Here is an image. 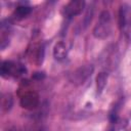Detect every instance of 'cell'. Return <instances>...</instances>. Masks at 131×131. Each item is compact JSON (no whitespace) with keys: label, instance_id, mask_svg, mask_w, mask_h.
<instances>
[{"label":"cell","instance_id":"30bf717a","mask_svg":"<svg viewBox=\"0 0 131 131\" xmlns=\"http://www.w3.org/2000/svg\"><path fill=\"white\" fill-rule=\"evenodd\" d=\"M32 11V8L31 6L23 3V4H19L15 9H14V12H13V15L15 18L17 19H21V18H25L27 17Z\"/></svg>","mask_w":131,"mask_h":131},{"label":"cell","instance_id":"52a82bcc","mask_svg":"<svg viewBox=\"0 0 131 131\" xmlns=\"http://www.w3.org/2000/svg\"><path fill=\"white\" fill-rule=\"evenodd\" d=\"M93 71V68L91 66H83L77 69L72 74V81L76 84H82L89 76H91V73Z\"/></svg>","mask_w":131,"mask_h":131},{"label":"cell","instance_id":"7a4b0ae2","mask_svg":"<svg viewBox=\"0 0 131 131\" xmlns=\"http://www.w3.org/2000/svg\"><path fill=\"white\" fill-rule=\"evenodd\" d=\"M27 73L26 67L17 61L4 60L0 67V75L4 79L8 78H20L24 77Z\"/></svg>","mask_w":131,"mask_h":131},{"label":"cell","instance_id":"5bb4252c","mask_svg":"<svg viewBox=\"0 0 131 131\" xmlns=\"http://www.w3.org/2000/svg\"><path fill=\"white\" fill-rule=\"evenodd\" d=\"M8 131H17V130H8Z\"/></svg>","mask_w":131,"mask_h":131},{"label":"cell","instance_id":"7c38bea8","mask_svg":"<svg viewBox=\"0 0 131 131\" xmlns=\"http://www.w3.org/2000/svg\"><path fill=\"white\" fill-rule=\"evenodd\" d=\"M12 102H13V99H12V96L11 94L9 93H6V94H3L2 95V99H1V105H2V110L7 112L11 108L12 106Z\"/></svg>","mask_w":131,"mask_h":131},{"label":"cell","instance_id":"5b68a950","mask_svg":"<svg viewBox=\"0 0 131 131\" xmlns=\"http://www.w3.org/2000/svg\"><path fill=\"white\" fill-rule=\"evenodd\" d=\"M85 7V1L83 0H72L67 3L62 9V14L66 18H73L74 16L82 13Z\"/></svg>","mask_w":131,"mask_h":131},{"label":"cell","instance_id":"4fadbf2b","mask_svg":"<svg viewBox=\"0 0 131 131\" xmlns=\"http://www.w3.org/2000/svg\"><path fill=\"white\" fill-rule=\"evenodd\" d=\"M107 131H118V129L116 128V126H115V124L114 123H112V125L107 128Z\"/></svg>","mask_w":131,"mask_h":131},{"label":"cell","instance_id":"277c9868","mask_svg":"<svg viewBox=\"0 0 131 131\" xmlns=\"http://www.w3.org/2000/svg\"><path fill=\"white\" fill-rule=\"evenodd\" d=\"M119 25L121 31L128 37L131 38V6L124 4L121 6L119 11Z\"/></svg>","mask_w":131,"mask_h":131},{"label":"cell","instance_id":"ba28073f","mask_svg":"<svg viewBox=\"0 0 131 131\" xmlns=\"http://www.w3.org/2000/svg\"><path fill=\"white\" fill-rule=\"evenodd\" d=\"M11 34V25L8 20H2L1 29H0V47L1 49H5L6 46L9 44Z\"/></svg>","mask_w":131,"mask_h":131},{"label":"cell","instance_id":"8992f818","mask_svg":"<svg viewBox=\"0 0 131 131\" xmlns=\"http://www.w3.org/2000/svg\"><path fill=\"white\" fill-rule=\"evenodd\" d=\"M44 57V46L42 42H33L29 48V58L31 62L40 66Z\"/></svg>","mask_w":131,"mask_h":131},{"label":"cell","instance_id":"3957f363","mask_svg":"<svg viewBox=\"0 0 131 131\" xmlns=\"http://www.w3.org/2000/svg\"><path fill=\"white\" fill-rule=\"evenodd\" d=\"M112 33V17L108 11L104 10L100 13L99 19L93 29V35L97 39H105Z\"/></svg>","mask_w":131,"mask_h":131},{"label":"cell","instance_id":"6da1fadb","mask_svg":"<svg viewBox=\"0 0 131 131\" xmlns=\"http://www.w3.org/2000/svg\"><path fill=\"white\" fill-rule=\"evenodd\" d=\"M18 96H19V104L23 108L33 111L39 106L40 98L38 93L31 88L28 81L21 83L18 89Z\"/></svg>","mask_w":131,"mask_h":131},{"label":"cell","instance_id":"8fae6325","mask_svg":"<svg viewBox=\"0 0 131 131\" xmlns=\"http://www.w3.org/2000/svg\"><path fill=\"white\" fill-rule=\"evenodd\" d=\"M106 81H107V74L104 73V72H101L97 75L96 77V90H97V93L100 94L104 87L106 86Z\"/></svg>","mask_w":131,"mask_h":131},{"label":"cell","instance_id":"9c48e42d","mask_svg":"<svg viewBox=\"0 0 131 131\" xmlns=\"http://www.w3.org/2000/svg\"><path fill=\"white\" fill-rule=\"evenodd\" d=\"M68 55V48L63 41H58L53 47V57L56 60H62Z\"/></svg>","mask_w":131,"mask_h":131}]
</instances>
